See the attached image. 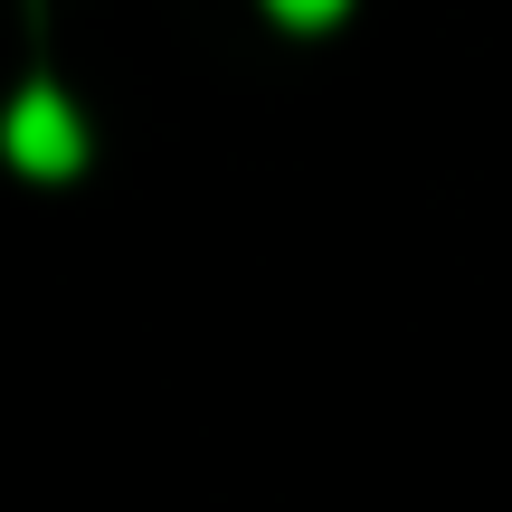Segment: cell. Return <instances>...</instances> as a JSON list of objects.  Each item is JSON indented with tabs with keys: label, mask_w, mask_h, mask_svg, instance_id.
Segmentation results:
<instances>
[{
	"label": "cell",
	"mask_w": 512,
	"mask_h": 512,
	"mask_svg": "<svg viewBox=\"0 0 512 512\" xmlns=\"http://www.w3.org/2000/svg\"><path fill=\"white\" fill-rule=\"evenodd\" d=\"M0 143H10L19 171H38V181H67L76 162H86V124H76V105L57 86H29L10 105V124H0Z\"/></svg>",
	"instance_id": "1"
},
{
	"label": "cell",
	"mask_w": 512,
	"mask_h": 512,
	"mask_svg": "<svg viewBox=\"0 0 512 512\" xmlns=\"http://www.w3.org/2000/svg\"><path fill=\"white\" fill-rule=\"evenodd\" d=\"M275 19H294V29H323V19H342V0H266Z\"/></svg>",
	"instance_id": "2"
}]
</instances>
